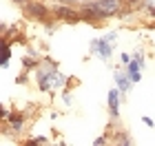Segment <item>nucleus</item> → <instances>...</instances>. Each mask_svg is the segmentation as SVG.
<instances>
[{
    "mask_svg": "<svg viewBox=\"0 0 155 146\" xmlns=\"http://www.w3.org/2000/svg\"><path fill=\"white\" fill-rule=\"evenodd\" d=\"M120 11V0H97L84 9V18H107Z\"/></svg>",
    "mask_w": 155,
    "mask_h": 146,
    "instance_id": "1",
    "label": "nucleus"
},
{
    "mask_svg": "<svg viewBox=\"0 0 155 146\" xmlns=\"http://www.w3.org/2000/svg\"><path fill=\"white\" fill-rule=\"evenodd\" d=\"M27 7H29L31 13H36V18H45L47 16V9L42 5H38V2H31V5H27Z\"/></svg>",
    "mask_w": 155,
    "mask_h": 146,
    "instance_id": "5",
    "label": "nucleus"
},
{
    "mask_svg": "<svg viewBox=\"0 0 155 146\" xmlns=\"http://www.w3.org/2000/svg\"><path fill=\"white\" fill-rule=\"evenodd\" d=\"M16 2H22V0H16Z\"/></svg>",
    "mask_w": 155,
    "mask_h": 146,
    "instance_id": "10",
    "label": "nucleus"
},
{
    "mask_svg": "<svg viewBox=\"0 0 155 146\" xmlns=\"http://www.w3.org/2000/svg\"><path fill=\"white\" fill-rule=\"evenodd\" d=\"M109 109H111V115H117V91H111L109 93Z\"/></svg>",
    "mask_w": 155,
    "mask_h": 146,
    "instance_id": "6",
    "label": "nucleus"
},
{
    "mask_svg": "<svg viewBox=\"0 0 155 146\" xmlns=\"http://www.w3.org/2000/svg\"><path fill=\"white\" fill-rule=\"evenodd\" d=\"M104 40H107V42H113V40H115V33H109V36H104Z\"/></svg>",
    "mask_w": 155,
    "mask_h": 146,
    "instance_id": "9",
    "label": "nucleus"
},
{
    "mask_svg": "<svg viewBox=\"0 0 155 146\" xmlns=\"http://www.w3.org/2000/svg\"><path fill=\"white\" fill-rule=\"evenodd\" d=\"M115 82H117V89H120V91H122V93H126V91H129V89H131V82L126 80L124 75H122V73H115Z\"/></svg>",
    "mask_w": 155,
    "mask_h": 146,
    "instance_id": "4",
    "label": "nucleus"
},
{
    "mask_svg": "<svg viewBox=\"0 0 155 146\" xmlns=\"http://www.w3.org/2000/svg\"><path fill=\"white\" fill-rule=\"evenodd\" d=\"M55 13H58L60 18H64V20H78V13L73 9H67V7H58Z\"/></svg>",
    "mask_w": 155,
    "mask_h": 146,
    "instance_id": "3",
    "label": "nucleus"
},
{
    "mask_svg": "<svg viewBox=\"0 0 155 146\" xmlns=\"http://www.w3.org/2000/svg\"><path fill=\"white\" fill-rule=\"evenodd\" d=\"M142 122L146 124V126H155V122L151 120V117H142Z\"/></svg>",
    "mask_w": 155,
    "mask_h": 146,
    "instance_id": "8",
    "label": "nucleus"
},
{
    "mask_svg": "<svg viewBox=\"0 0 155 146\" xmlns=\"http://www.w3.org/2000/svg\"><path fill=\"white\" fill-rule=\"evenodd\" d=\"M11 128H13V131H20V128H22V117H20V115H13V117H11Z\"/></svg>",
    "mask_w": 155,
    "mask_h": 146,
    "instance_id": "7",
    "label": "nucleus"
},
{
    "mask_svg": "<svg viewBox=\"0 0 155 146\" xmlns=\"http://www.w3.org/2000/svg\"><path fill=\"white\" fill-rule=\"evenodd\" d=\"M93 49H97V55H100V58H104V60L111 58V47H109V42L104 38L97 40V42H93Z\"/></svg>",
    "mask_w": 155,
    "mask_h": 146,
    "instance_id": "2",
    "label": "nucleus"
}]
</instances>
